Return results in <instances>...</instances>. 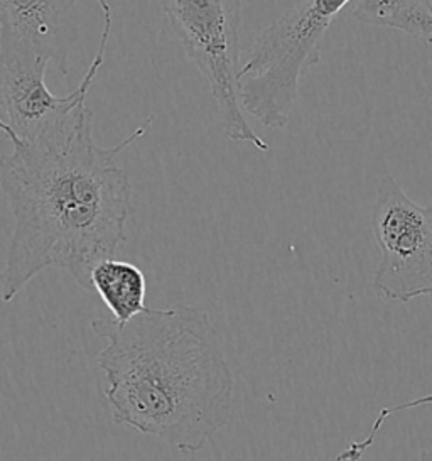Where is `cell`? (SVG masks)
<instances>
[{
  "label": "cell",
  "mask_w": 432,
  "mask_h": 461,
  "mask_svg": "<svg viewBox=\"0 0 432 461\" xmlns=\"http://www.w3.org/2000/svg\"><path fill=\"white\" fill-rule=\"evenodd\" d=\"M351 0H302L264 29L238 71L243 112L267 129H285L304 73L321 61L324 36Z\"/></svg>",
  "instance_id": "3957f363"
},
{
  "label": "cell",
  "mask_w": 432,
  "mask_h": 461,
  "mask_svg": "<svg viewBox=\"0 0 432 461\" xmlns=\"http://www.w3.org/2000/svg\"><path fill=\"white\" fill-rule=\"evenodd\" d=\"M90 285L105 303L117 323H127L146 312V276L137 266L110 258L94 264Z\"/></svg>",
  "instance_id": "ba28073f"
},
{
  "label": "cell",
  "mask_w": 432,
  "mask_h": 461,
  "mask_svg": "<svg viewBox=\"0 0 432 461\" xmlns=\"http://www.w3.org/2000/svg\"><path fill=\"white\" fill-rule=\"evenodd\" d=\"M193 65L208 83L225 136L267 152L238 98L243 0H159Z\"/></svg>",
  "instance_id": "277c9868"
},
{
  "label": "cell",
  "mask_w": 432,
  "mask_h": 461,
  "mask_svg": "<svg viewBox=\"0 0 432 461\" xmlns=\"http://www.w3.org/2000/svg\"><path fill=\"white\" fill-rule=\"evenodd\" d=\"M98 366L115 424L196 455L231 418L235 379L210 314L179 304L127 323L98 316Z\"/></svg>",
  "instance_id": "7a4b0ae2"
},
{
  "label": "cell",
  "mask_w": 432,
  "mask_h": 461,
  "mask_svg": "<svg viewBox=\"0 0 432 461\" xmlns=\"http://www.w3.org/2000/svg\"><path fill=\"white\" fill-rule=\"evenodd\" d=\"M80 0H0V34L34 46L59 73L78 40Z\"/></svg>",
  "instance_id": "52a82bcc"
},
{
  "label": "cell",
  "mask_w": 432,
  "mask_h": 461,
  "mask_svg": "<svg viewBox=\"0 0 432 461\" xmlns=\"http://www.w3.org/2000/svg\"><path fill=\"white\" fill-rule=\"evenodd\" d=\"M420 461H432V451H424L420 455Z\"/></svg>",
  "instance_id": "8fae6325"
},
{
  "label": "cell",
  "mask_w": 432,
  "mask_h": 461,
  "mask_svg": "<svg viewBox=\"0 0 432 461\" xmlns=\"http://www.w3.org/2000/svg\"><path fill=\"white\" fill-rule=\"evenodd\" d=\"M150 123L148 117L119 144L102 148L94 139V113L83 104L31 140L7 139L13 152L0 158V190L14 227L0 272L4 303L53 267L92 287L90 272L127 240L132 213V183L117 158Z\"/></svg>",
  "instance_id": "6da1fadb"
},
{
  "label": "cell",
  "mask_w": 432,
  "mask_h": 461,
  "mask_svg": "<svg viewBox=\"0 0 432 461\" xmlns=\"http://www.w3.org/2000/svg\"><path fill=\"white\" fill-rule=\"evenodd\" d=\"M372 230L380 249L378 296L400 304L432 296V206L416 203L395 177L385 176L372 208Z\"/></svg>",
  "instance_id": "8992f818"
},
{
  "label": "cell",
  "mask_w": 432,
  "mask_h": 461,
  "mask_svg": "<svg viewBox=\"0 0 432 461\" xmlns=\"http://www.w3.org/2000/svg\"><path fill=\"white\" fill-rule=\"evenodd\" d=\"M353 17L362 24L432 41V0H355Z\"/></svg>",
  "instance_id": "9c48e42d"
},
{
  "label": "cell",
  "mask_w": 432,
  "mask_h": 461,
  "mask_svg": "<svg viewBox=\"0 0 432 461\" xmlns=\"http://www.w3.org/2000/svg\"><path fill=\"white\" fill-rule=\"evenodd\" d=\"M104 29L94 61L75 92L56 96L46 85L51 63L34 46L0 34V131L7 139L31 140L61 122L75 109L86 104V96L104 67L113 13L108 0H96Z\"/></svg>",
  "instance_id": "5b68a950"
},
{
  "label": "cell",
  "mask_w": 432,
  "mask_h": 461,
  "mask_svg": "<svg viewBox=\"0 0 432 461\" xmlns=\"http://www.w3.org/2000/svg\"><path fill=\"white\" fill-rule=\"evenodd\" d=\"M431 404L432 393H429V395H422V397H418V399H414V401L402 402V404H397V406L385 407V409H383V414H385L387 418H391V416L400 412V411H410V409H416V407L431 406Z\"/></svg>",
  "instance_id": "30bf717a"
}]
</instances>
